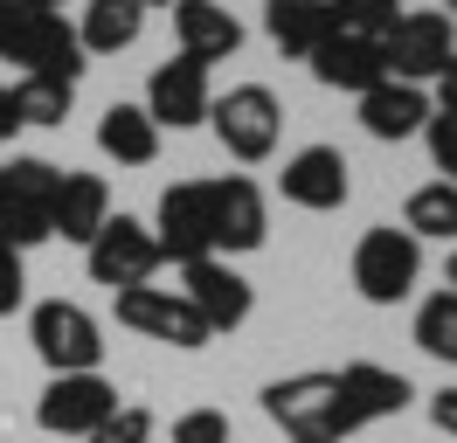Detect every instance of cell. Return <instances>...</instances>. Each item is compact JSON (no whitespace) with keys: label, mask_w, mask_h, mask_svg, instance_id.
<instances>
[{"label":"cell","mask_w":457,"mask_h":443,"mask_svg":"<svg viewBox=\"0 0 457 443\" xmlns=\"http://www.w3.org/2000/svg\"><path fill=\"white\" fill-rule=\"evenodd\" d=\"M21 132V118H14V90H7V83H0V146H7V138Z\"/></svg>","instance_id":"obj_34"},{"label":"cell","mask_w":457,"mask_h":443,"mask_svg":"<svg viewBox=\"0 0 457 443\" xmlns=\"http://www.w3.org/2000/svg\"><path fill=\"white\" fill-rule=\"evenodd\" d=\"M118 409H125V402H118V388L104 381V374H49L42 402H35V422H42V437L84 443L90 430H104Z\"/></svg>","instance_id":"obj_9"},{"label":"cell","mask_w":457,"mask_h":443,"mask_svg":"<svg viewBox=\"0 0 457 443\" xmlns=\"http://www.w3.org/2000/svg\"><path fill=\"white\" fill-rule=\"evenodd\" d=\"M326 7L340 14L346 35H374V42H381V35L402 21V0H326Z\"/></svg>","instance_id":"obj_26"},{"label":"cell","mask_w":457,"mask_h":443,"mask_svg":"<svg viewBox=\"0 0 457 443\" xmlns=\"http://www.w3.org/2000/svg\"><path fill=\"white\" fill-rule=\"evenodd\" d=\"M173 443H236V437H228L222 409H187V415H173Z\"/></svg>","instance_id":"obj_29"},{"label":"cell","mask_w":457,"mask_h":443,"mask_svg":"<svg viewBox=\"0 0 457 443\" xmlns=\"http://www.w3.org/2000/svg\"><path fill=\"white\" fill-rule=\"evenodd\" d=\"M333 381H340V409H346V422H353V430H368V422H388V415H402L409 402H416L409 374L381 367V360H346Z\"/></svg>","instance_id":"obj_15"},{"label":"cell","mask_w":457,"mask_h":443,"mask_svg":"<svg viewBox=\"0 0 457 443\" xmlns=\"http://www.w3.org/2000/svg\"><path fill=\"white\" fill-rule=\"evenodd\" d=\"M14 7H35V14H62V0H14Z\"/></svg>","instance_id":"obj_35"},{"label":"cell","mask_w":457,"mask_h":443,"mask_svg":"<svg viewBox=\"0 0 457 443\" xmlns=\"http://www.w3.org/2000/svg\"><path fill=\"white\" fill-rule=\"evenodd\" d=\"M21 21H29V7L0 0V63H7V55H14V42H21Z\"/></svg>","instance_id":"obj_32"},{"label":"cell","mask_w":457,"mask_h":443,"mask_svg":"<svg viewBox=\"0 0 457 443\" xmlns=\"http://www.w3.org/2000/svg\"><path fill=\"white\" fill-rule=\"evenodd\" d=\"M84 271H90V284H104V291L153 284V271H160V243H153V229H145L139 215H112L84 243Z\"/></svg>","instance_id":"obj_10"},{"label":"cell","mask_w":457,"mask_h":443,"mask_svg":"<svg viewBox=\"0 0 457 443\" xmlns=\"http://www.w3.org/2000/svg\"><path fill=\"white\" fill-rule=\"evenodd\" d=\"M201 194H208V243H215L222 263L263 249L270 208H263V188L250 180V173H215V180H201Z\"/></svg>","instance_id":"obj_7"},{"label":"cell","mask_w":457,"mask_h":443,"mask_svg":"<svg viewBox=\"0 0 457 443\" xmlns=\"http://www.w3.org/2000/svg\"><path fill=\"white\" fill-rule=\"evenodd\" d=\"M208 125H215V138H222L228 160L257 166L278 153V132H285V104H278V90L270 83H228L222 97L208 104Z\"/></svg>","instance_id":"obj_2"},{"label":"cell","mask_w":457,"mask_h":443,"mask_svg":"<svg viewBox=\"0 0 457 443\" xmlns=\"http://www.w3.org/2000/svg\"><path fill=\"white\" fill-rule=\"evenodd\" d=\"M381 55H388V77L395 83L429 90V83L451 70V55H457V21L444 14V7H402V21L381 35Z\"/></svg>","instance_id":"obj_4"},{"label":"cell","mask_w":457,"mask_h":443,"mask_svg":"<svg viewBox=\"0 0 457 443\" xmlns=\"http://www.w3.org/2000/svg\"><path fill=\"white\" fill-rule=\"evenodd\" d=\"M145 229H153V243H160V263H173V271H187V263H201V256H215L201 180H173V188L160 194V208H153Z\"/></svg>","instance_id":"obj_11"},{"label":"cell","mask_w":457,"mask_h":443,"mask_svg":"<svg viewBox=\"0 0 457 443\" xmlns=\"http://www.w3.org/2000/svg\"><path fill=\"white\" fill-rule=\"evenodd\" d=\"M153 437H160V415L139 409V402H125V409H118L104 430H90L84 443H153Z\"/></svg>","instance_id":"obj_27"},{"label":"cell","mask_w":457,"mask_h":443,"mask_svg":"<svg viewBox=\"0 0 457 443\" xmlns=\"http://www.w3.org/2000/svg\"><path fill=\"white\" fill-rule=\"evenodd\" d=\"M278 194L291 208H305V215H333L353 194V166H346L340 146H298L285 160V173H278Z\"/></svg>","instance_id":"obj_13"},{"label":"cell","mask_w":457,"mask_h":443,"mask_svg":"<svg viewBox=\"0 0 457 443\" xmlns=\"http://www.w3.org/2000/svg\"><path fill=\"white\" fill-rule=\"evenodd\" d=\"M97 153L118 166H153L160 160V125L145 118V104H104V118H97Z\"/></svg>","instance_id":"obj_21"},{"label":"cell","mask_w":457,"mask_h":443,"mask_svg":"<svg viewBox=\"0 0 457 443\" xmlns=\"http://www.w3.org/2000/svg\"><path fill=\"white\" fill-rule=\"evenodd\" d=\"M21 298H29V271H21V249L0 243V319L7 312H21Z\"/></svg>","instance_id":"obj_30"},{"label":"cell","mask_w":457,"mask_h":443,"mask_svg":"<svg viewBox=\"0 0 457 443\" xmlns=\"http://www.w3.org/2000/svg\"><path fill=\"white\" fill-rule=\"evenodd\" d=\"M416 347H423L429 360L457 367V291H429V298L416 305Z\"/></svg>","instance_id":"obj_24"},{"label":"cell","mask_w":457,"mask_h":443,"mask_svg":"<svg viewBox=\"0 0 457 443\" xmlns=\"http://www.w3.org/2000/svg\"><path fill=\"white\" fill-rule=\"evenodd\" d=\"M29 347L49 374H97L104 360V326L77 298H42L29 312Z\"/></svg>","instance_id":"obj_3"},{"label":"cell","mask_w":457,"mask_h":443,"mask_svg":"<svg viewBox=\"0 0 457 443\" xmlns=\"http://www.w3.org/2000/svg\"><path fill=\"white\" fill-rule=\"evenodd\" d=\"M402 229H409L416 243H457V188H451V180L416 188V194H409V208H402Z\"/></svg>","instance_id":"obj_23"},{"label":"cell","mask_w":457,"mask_h":443,"mask_svg":"<svg viewBox=\"0 0 457 443\" xmlns=\"http://www.w3.org/2000/svg\"><path fill=\"white\" fill-rule=\"evenodd\" d=\"M444 291H457V243H451V271H444Z\"/></svg>","instance_id":"obj_36"},{"label":"cell","mask_w":457,"mask_h":443,"mask_svg":"<svg viewBox=\"0 0 457 443\" xmlns=\"http://www.w3.org/2000/svg\"><path fill=\"white\" fill-rule=\"evenodd\" d=\"M7 90H14V118L21 125H62L70 104H77V83H56V77H21Z\"/></svg>","instance_id":"obj_25"},{"label":"cell","mask_w":457,"mask_h":443,"mask_svg":"<svg viewBox=\"0 0 457 443\" xmlns=\"http://www.w3.org/2000/svg\"><path fill=\"white\" fill-rule=\"evenodd\" d=\"M112 312L125 332H139V339H160V347H180V354H195L208 347L215 332L201 326V312L173 284H132V291H112Z\"/></svg>","instance_id":"obj_8"},{"label":"cell","mask_w":457,"mask_h":443,"mask_svg":"<svg viewBox=\"0 0 457 443\" xmlns=\"http://www.w3.org/2000/svg\"><path fill=\"white\" fill-rule=\"evenodd\" d=\"M429 111H444V118H457V55H451V70L436 77V104Z\"/></svg>","instance_id":"obj_33"},{"label":"cell","mask_w":457,"mask_h":443,"mask_svg":"<svg viewBox=\"0 0 457 443\" xmlns=\"http://www.w3.org/2000/svg\"><path fill=\"white\" fill-rule=\"evenodd\" d=\"M263 415H270L291 443H340V437H353L333 374H285V381H270L263 388Z\"/></svg>","instance_id":"obj_1"},{"label":"cell","mask_w":457,"mask_h":443,"mask_svg":"<svg viewBox=\"0 0 457 443\" xmlns=\"http://www.w3.org/2000/svg\"><path fill=\"white\" fill-rule=\"evenodd\" d=\"M429 422L457 443V388H436V395H429Z\"/></svg>","instance_id":"obj_31"},{"label":"cell","mask_w":457,"mask_h":443,"mask_svg":"<svg viewBox=\"0 0 457 443\" xmlns=\"http://www.w3.org/2000/svg\"><path fill=\"white\" fill-rule=\"evenodd\" d=\"M49 201H56V166L21 153V160L0 166V243H14L21 256L42 243H56L49 236Z\"/></svg>","instance_id":"obj_6"},{"label":"cell","mask_w":457,"mask_h":443,"mask_svg":"<svg viewBox=\"0 0 457 443\" xmlns=\"http://www.w3.org/2000/svg\"><path fill=\"white\" fill-rule=\"evenodd\" d=\"M423 146H429V166H436V180H451V188H457V118L429 111V125H423Z\"/></svg>","instance_id":"obj_28"},{"label":"cell","mask_w":457,"mask_h":443,"mask_svg":"<svg viewBox=\"0 0 457 443\" xmlns=\"http://www.w3.org/2000/svg\"><path fill=\"white\" fill-rule=\"evenodd\" d=\"M263 35L291 55V63H312L333 35H340V14L326 0H263Z\"/></svg>","instance_id":"obj_18"},{"label":"cell","mask_w":457,"mask_h":443,"mask_svg":"<svg viewBox=\"0 0 457 443\" xmlns=\"http://www.w3.org/2000/svg\"><path fill=\"white\" fill-rule=\"evenodd\" d=\"M139 35H145V7H139V0H90L84 28H77L84 55H125Z\"/></svg>","instance_id":"obj_22"},{"label":"cell","mask_w":457,"mask_h":443,"mask_svg":"<svg viewBox=\"0 0 457 443\" xmlns=\"http://www.w3.org/2000/svg\"><path fill=\"white\" fill-rule=\"evenodd\" d=\"M429 125V90L416 83H374L368 97H361V132L381 138V146H402V138H416Z\"/></svg>","instance_id":"obj_20"},{"label":"cell","mask_w":457,"mask_h":443,"mask_svg":"<svg viewBox=\"0 0 457 443\" xmlns=\"http://www.w3.org/2000/svg\"><path fill=\"white\" fill-rule=\"evenodd\" d=\"M312 77L326 83V90H353V97H368L374 83H388V55H381L374 35H346V28H340V35L312 55Z\"/></svg>","instance_id":"obj_19"},{"label":"cell","mask_w":457,"mask_h":443,"mask_svg":"<svg viewBox=\"0 0 457 443\" xmlns=\"http://www.w3.org/2000/svg\"><path fill=\"white\" fill-rule=\"evenodd\" d=\"M173 291H180V298L201 312V326H208V332H236L243 319H250V312H257V291H250V277L236 271V263H222V256H201V263H187Z\"/></svg>","instance_id":"obj_12"},{"label":"cell","mask_w":457,"mask_h":443,"mask_svg":"<svg viewBox=\"0 0 457 443\" xmlns=\"http://www.w3.org/2000/svg\"><path fill=\"white\" fill-rule=\"evenodd\" d=\"M112 222V188L104 173H77V166H56V201H49V236L84 249L97 229Z\"/></svg>","instance_id":"obj_16"},{"label":"cell","mask_w":457,"mask_h":443,"mask_svg":"<svg viewBox=\"0 0 457 443\" xmlns=\"http://www.w3.org/2000/svg\"><path fill=\"white\" fill-rule=\"evenodd\" d=\"M208 104H215V90H208V70H201L195 55H167V63L145 77V118H153L160 132L208 125Z\"/></svg>","instance_id":"obj_14"},{"label":"cell","mask_w":457,"mask_h":443,"mask_svg":"<svg viewBox=\"0 0 457 443\" xmlns=\"http://www.w3.org/2000/svg\"><path fill=\"white\" fill-rule=\"evenodd\" d=\"M416 284H423V243L395 222H374L353 243V291L368 305H402Z\"/></svg>","instance_id":"obj_5"},{"label":"cell","mask_w":457,"mask_h":443,"mask_svg":"<svg viewBox=\"0 0 457 443\" xmlns=\"http://www.w3.org/2000/svg\"><path fill=\"white\" fill-rule=\"evenodd\" d=\"M173 42H180V55H195L208 70V63H228L243 49V21L222 0H173Z\"/></svg>","instance_id":"obj_17"},{"label":"cell","mask_w":457,"mask_h":443,"mask_svg":"<svg viewBox=\"0 0 457 443\" xmlns=\"http://www.w3.org/2000/svg\"><path fill=\"white\" fill-rule=\"evenodd\" d=\"M139 7H173V0H139Z\"/></svg>","instance_id":"obj_37"},{"label":"cell","mask_w":457,"mask_h":443,"mask_svg":"<svg viewBox=\"0 0 457 443\" xmlns=\"http://www.w3.org/2000/svg\"><path fill=\"white\" fill-rule=\"evenodd\" d=\"M444 7H451V21H457V0H444Z\"/></svg>","instance_id":"obj_38"}]
</instances>
